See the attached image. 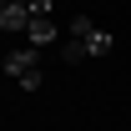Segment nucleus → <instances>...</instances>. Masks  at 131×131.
<instances>
[{"label":"nucleus","mask_w":131,"mask_h":131,"mask_svg":"<svg viewBox=\"0 0 131 131\" xmlns=\"http://www.w3.org/2000/svg\"><path fill=\"white\" fill-rule=\"evenodd\" d=\"M30 0H10V5H0V30H30Z\"/></svg>","instance_id":"nucleus-3"},{"label":"nucleus","mask_w":131,"mask_h":131,"mask_svg":"<svg viewBox=\"0 0 131 131\" xmlns=\"http://www.w3.org/2000/svg\"><path fill=\"white\" fill-rule=\"evenodd\" d=\"M111 50H116V35L106 30V25H91V15H76L71 25H66V46H61V56H66V61L111 56Z\"/></svg>","instance_id":"nucleus-1"},{"label":"nucleus","mask_w":131,"mask_h":131,"mask_svg":"<svg viewBox=\"0 0 131 131\" xmlns=\"http://www.w3.org/2000/svg\"><path fill=\"white\" fill-rule=\"evenodd\" d=\"M30 46L35 50H46V46H56V40H61V25H50V15H40V20H30Z\"/></svg>","instance_id":"nucleus-4"},{"label":"nucleus","mask_w":131,"mask_h":131,"mask_svg":"<svg viewBox=\"0 0 131 131\" xmlns=\"http://www.w3.org/2000/svg\"><path fill=\"white\" fill-rule=\"evenodd\" d=\"M0 5H10V0H0Z\"/></svg>","instance_id":"nucleus-6"},{"label":"nucleus","mask_w":131,"mask_h":131,"mask_svg":"<svg viewBox=\"0 0 131 131\" xmlns=\"http://www.w3.org/2000/svg\"><path fill=\"white\" fill-rule=\"evenodd\" d=\"M5 76H10V81H20L25 86V91H40V81H46V76H40V50H10V56H5Z\"/></svg>","instance_id":"nucleus-2"},{"label":"nucleus","mask_w":131,"mask_h":131,"mask_svg":"<svg viewBox=\"0 0 131 131\" xmlns=\"http://www.w3.org/2000/svg\"><path fill=\"white\" fill-rule=\"evenodd\" d=\"M50 10H56L50 0H30V15H35V20H40V15H50Z\"/></svg>","instance_id":"nucleus-5"}]
</instances>
